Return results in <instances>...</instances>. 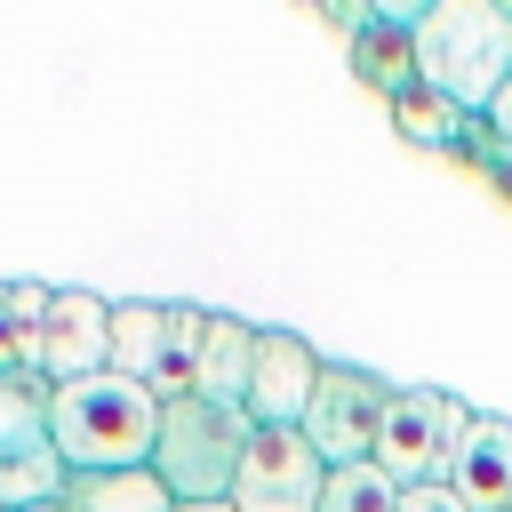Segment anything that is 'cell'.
Masks as SVG:
<instances>
[{
    "label": "cell",
    "instance_id": "cell-6",
    "mask_svg": "<svg viewBox=\"0 0 512 512\" xmlns=\"http://www.w3.org/2000/svg\"><path fill=\"white\" fill-rule=\"evenodd\" d=\"M328 464L296 424H256L240 472H232V512H320Z\"/></svg>",
    "mask_w": 512,
    "mask_h": 512
},
{
    "label": "cell",
    "instance_id": "cell-25",
    "mask_svg": "<svg viewBox=\"0 0 512 512\" xmlns=\"http://www.w3.org/2000/svg\"><path fill=\"white\" fill-rule=\"evenodd\" d=\"M496 8H504V16H512V0H496Z\"/></svg>",
    "mask_w": 512,
    "mask_h": 512
},
{
    "label": "cell",
    "instance_id": "cell-13",
    "mask_svg": "<svg viewBox=\"0 0 512 512\" xmlns=\"http://www.w3.org/2000/svg\"><path fill=\"white\" fill-rule=\"evenodd\" d=\"M200 344H208V312H200V304H168V312H160V360H152V392H160V400H184V392H192Z\"/></svg>",
    "mask_w": 512,
    "mask_h": 512
},
{
    "label": "cell",
    "instance_id": "cell-22",
    "mask_svg": "<svg viewBox=\"0 0 512 512\" xmlns=\"http://www.w3.org/2000/svg\"><path fill=\"white\" fill-rule=\"evenodd\" d=\"M480 128H488V136H496V144L512 152V80H504V88H496V104L480 112Z\"/></svg>",
    "mask_w": 512,
    "mask_h": 512
},
{
    "label": "cell",
    "instance_id": "cell-20",
    "mask_svg": "<svg viewBox=\"0 0 512 512\" xmlns=\"http://www.w3.org/2000/svg\"><path fill=\"white\" fill-rule=\"evenodd\" d=\"M392 512H472V504H464L448 480H424V488H400V504H392Z\"/></svg>",
    "mask_w": 512,
    "mask_h": 512
},
{
    "label": "cell",
    "instance_id": "cell-9",
    "mask_svg": "<svg viewBox=\"0 0 512 512\" xmlns=\"http://www.w3.org/2000/svg\"><path fill=\"white\" fill-rule=\"evenodd\" d=\"M448 488H456L472 512H504V496H512V416H480V408H472L464 448H456V464H448Z\"/></svg>",
    "mask_w": 512,
    "mask_h": 512
},
{
    "label": "cell",
    "instance_id": "cell-18",
    "mask_svg": "<svg viewBox=\"0 0 512 512\" xmlns=\"http://www.w3.org/2000/svg\"><path fill=\"white\" fill-rule=\"evenodd\" d=\"M40 312H48V288H40V280H0V376L24 368Z\"/></svg>",
    "mask_w": 512,
    "mask_h": 512
},
{
    "label": "cell",
    "instance_id": "cell-11",
    "mask_svg": "<svg viewBox=\"0 0 512 512\" xmlns=\"http://www.w3.org/2000/svg\"><path fill=\"white\" fill-rule=\"evenodd\" d=\"M64 512H176V496L160 488L152 464H120V472H64Z\"/></svg>",
    "mask_w": 512,
    "mask_h": 512
},
{
    "label": "cell",
    "instance_id": "cell-17",
    "mask_svg": "<svg viewBox=\"0 0 512 512\" xmlns=\"http://www.w3.org/2000/svg\"><path fill=\"white\" fill-rule=\"evenodd\" d=\"M64 496V456L32 448V456H0V512H32Z\"/></svg>",
    "mask_w": 512,
    "mask_h": 512
},
{
    "label": "cell",
    "instance_id": "cell-3",
    "mask_svg": "<svg viewBox=\"0 0 512 512\" xmlns=\"http://www.w3.org/2000/svg\"><path fill=\"white\" fill-rule=\"evenodd\" d=\"M256 440L248 408H224L208 392L160 400V432H152V472L176 504H232V472Z\"/></svg>",
    "mask_w": 512,
    "mask_h": 512
},
{
    "label": "cell",
    "instance_id": "cell-26",
    "mask_svg": "<svg viewBox=\"0 0 512 512\" xmlns=\"http://www.w3.org/2000/svg\"><path fill=\"white\" fill-rule=\"evenodd\" d=\"M504 504H512V496H504Z\"/></svg>",
    "mask_w": 512,
    "mask_h": 512
},
{
    "label": "cell",
    "instance_id": "cell-10",
    "mask_svg": "<svg viewBox=\"0 0 512 512\" xmlns=\"http://www.w3.org/2000/svg\"><path fill=\"white\" fill-rule=\"evenodd\" d=\"M248 368H256V320L208 312V344H200L192 392H208V400H224V408H248Z\"/></svg>",
    "mask_w": 512,
    "mask_h": 512
},
{
    "label": "cell",
    "instance_id": "cell-24",
    "mask_svg": "<svg viewBox=\"0 0 512 512\" xmlns=\"http://www.w3.org/2000/svg\"><path fill=\"white\" fill-rule=\"evenodd\" d=\"M32 512H64V496H56V504H32Z\"/></svg>",
    "mask_w": 512,
    "mask_h": 512
},
{
    "label": "cell",
    "instance_id": "cell-5",
    "mask_svg": "<svg viewBox=\"0 0 512 512\" xmlns=\"http://www.w3.org/2000/svg\"><path fill=\"white\" fill-rule=\"evenodd\" d=\"M384 408H392V384L376 368H352V360H320V384H312V408H304V440L320 448V464H368L376 456V432H384Z\"/></svg>",
    "mask_w": 512,
    "mask_h": 512
},
{
    "label": "cell",
    "instance_id": "cell-15",
    "mask_svg": "<svg viewBox=\"0 0 512 512\" xmlns=\"http://www.w3.org/2000/svg\"><path fill=\"white\" fill-rule=\"evenodd\" d=\"M48 448V376L8 368L0 376V456H32Z\"/></svg>",
    "mask_w": 512,
    "mask_h": 512
},
{
    "label": "cell",
    "instance_id": "cell-19",
    "mask_svg": "<svg viewBox=\"0 0 512 512\" xmlns=\"http://www.w3.org/2000/svg\"><path fill=\"white\" fill-rule=\"evenodd\" d=\"M392 504H400V488L376 464H336L320 488V512H392Z\"/></svg>",
    "mask_w": 512,
    "mask_h": 512
},
{
    "label": "cell",
    "instance_id": "cell-16",
    "mask_svg": "<svg viewBox=\"0 0 512 512\" xmlns=\"http://www.w3.org/2000/svg\"><path fill=\"white\" fill-rule=\"evenodd\" d=\"M392 120H400V136H408V144H424V152H448L464 128H480L472 112H456V104H448V96H432V88L392 96Z\"/></svg>",
    "mask_w": 512,
    "mask_h": 512
},
{
    "label": "cell",
    "instance_id": "cell-8",
    "mask_svg": "<svg viewBox=\"0 0 512 512\" xmlns=\"http://www.w3.org/2000/svg\"><path fill=\"white\" fill-rule=\"evenodd\" d=\"M320 384V352L296 328H256V368H248V416L256 424H304Z\"/></svg>",
    "mask_w": 512,
    "mask_h": 512
},
{
    "label": "cell",
    "instance_id": "cell-23",
    "mask_svg": "<svg viewBox=\"0 0 512 512\" xmlns=\"http://www.w3.org/2000/svg\"><path fill=\"white\" fill-rule=\"evenodd\" d=\"M176 512H232V504H176Z\"/></svg>",
    "mask_w": 512,
    "mask_h": 512
},
{
    "label": "cell",
    "instance_id": "cell-2",
    "mask_svg": "<svg viewBox=\"0 0 512 512\" xmlns=\"http://www.w3.org/2000/svg\"><path fill=\"white\" fill-rule=\"evenodd\" d=\"M408 56H416V88L480 120L496 88L512 80V16L496 0H432L408 24Z\"/></svg>",
    "mask_w": 512,
    "mask_h": 512
},
{
    "label": "cell",
    "instance_id": "cell-4",
    "mask_svg": "<svg viewBox=\"0 0 512 512\" xmlns=\"http://www.w3.org/2000/svg\"><path fill=\"white\" fill-rule=\"evenodd\" d=\"M464 424L472 408L440 384H392V408H384V432H376V472L392 488H424V480H448L456 448H464Z\"/></svg>",
    "mask_w": 512,
    "mask_h": 512
},
{
    "label": "cell",
    "instance_id": "cell-1",
    "mask_svg": "<svg viewBox=\"0 0 512 512\" xmlns=\"http://www.w3.org/2000/svg\"><path fill=\"white\" fill-rule=\"evenodd\" d=\"M152 432H160V392L120 376V368L48 384V448L64 456V472L152 464Z\"/></svg>",
    "mask_w": 512,
    "mask_h": 512
},
{
    "label": "cell",
    "instance_id": "cell-7",
    "mask_svg": "<svg viewBox=\"0 0 512 512\" xmlns=\"http://www.w3.org/2000/svg\"><path fill=\"white\" fill-rule=\"evenodd\" d=\"M104 344H112V296H96V288H48V312L32 328L24 368L48 376V384H72V376L104 368Z\"/></svg>",
    "mask_w": 512,
    "mask_h": 512
},
{
    "label": "cell",
    "instance_id": "cell-27",
    "mask_svg": "<svg viewBox=\"0 0 512 512\" xmlns=\"http://www.w3.org/2000/svg\"><path fill=\"white\" fill-rule=\"evenodd\" d=\"M504 512H512V504H504Z\"/></svg>",
    "mask_w": 512,
    "mask_h": 512
},
{
    "label": "cell",
    "instance_id": "cell-21",
    "mask_svg": "<svg viewBox=\"0 0 512 512\" xmlns=\"http://www.w3.org/2000/svg\"><path fill=\"white\" fill-rule=\"evenodd\" d=\"M352 8H360V16H376V24H400V32H408L432 0H352Z\"/></svg>",
    "mask_w": 512,
    "mask_h": 512
},
{
    "label": "cell",
    "instance_id": "cell-14",
    "mask_svg": "<svg viewBox=\"0 0 512 512\" xmlns=\"http://www.w3.org/2000/svg\"><path fill=\"white\" fill-rule=\"evenodd\" d=\"M352 72H360L368 88H384V104H392V96H408V88H416L408 32H400V24H376V16H360V24H352Z\"/></svg>",
    "mask_w": 512,
    "mask_h": 512
},
{
    "label": "cell",
    "instance_id": "cell-12",
    "mask_svg": "<svg viewBox=\"0 0 512 512\" xmlns=\"http://www.w3.org/2000/svg\"><path fill=\"white\" fill-rule=\"evenodd\" d=\"M160 296H112V344H104V368L152 384V360H160Z\"/></svg>",
    "mask_w": 512,
    "mask_h": 512
}]
</instances>
